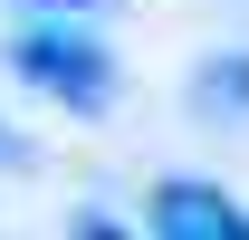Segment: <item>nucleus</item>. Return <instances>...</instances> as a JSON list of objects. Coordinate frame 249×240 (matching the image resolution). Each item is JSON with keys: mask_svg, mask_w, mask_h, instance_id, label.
<instances>
[{"mask_svg": "<svg viewBox=\"0 0 249 240\" xmlns=\"http://www.w3.org/2000/svg\"><path fill=\"white\" fill-rule=\"evenodd\" d=\"M192 106H201V116H249V58L201 67V77H192Z\"/></svg>", "mask_w": 249, "mask_h": 240, "instance_id": "3", "label": "nucleus"}, {"mask_svg": "<svg viewBox=\"0 0 249 240\" xmlns=\"http://www.w3.org/2000/svg\"><path fill=\"white\" fill-rule=\"evenodd\" d=\"M144 221H154L163 240H249V211L220 192V182H163L154 202H144Z\"/></svg>", "mask_w": 249, "mask_h": 240, "instance_id": "2", "label": "nucleus"}, {"mask_svg": "<svg viewBox=\"0 0 249 240\" xmlns=\"http://www.w3.org/2000/svg\"><path fill=\"white\" fill-rule=\"evenodd\" d=\"M10 77L38 87L48 106H67V116H106V106H115V58H106V39H87L77 20L19 29L10 39Z\"/></svg>", "mask_w": 249, "mask_h": 240, "instance_id": "1", "label": "nucleus"}, {"mask_svg": "<svg viewBox=\"0 0 249 240\" xmlns=\"http://www.w3.org/2000/svg\"><path fill=\"white\" fill-rule=\"evenodd\" d=\"M0 173H29V144L19 135H0Z\"/></svg>", "mask_w": 249, "mask_h": 240, "instance_id": "4", "label": "nucleus"}, {"mask_svg": "<svg viewBox=\"0 0 249 240\" xmlns=\"http://www.w3.org/2000/svg\"><path fill=\"white\" fill-rule=\"evenodd\" d=\"M29 10H96V0H29Z\"/></svg>", "mask_w": 249, "mask_h": 240, "instance_id": "5", "label": "nucleus"}]
</instances>
